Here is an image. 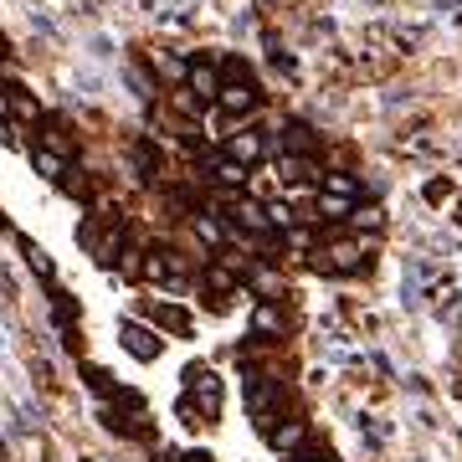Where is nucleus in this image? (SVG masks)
Instances as JSON below:
<instances>
[{
    "label": "nucleus",
    "instance_id": "13",
    "mask_svg": "<svg viewBox=\"0 0 462 462\" xmlns=\"http://www.w3.org/2000/svg\"><path fill=\"white\" fill-rule=\"evenodd\" d=\"M149 314H154V324H160V329H170V334H190V314H185V309H175V303H154Z\"/></svg>",
    "mask_w": 462,
    "mask_h": 462
},
{
    "label": "nucleus",
    "instance_id": "27",
    "mask_svg": "<svg viewBox=\"0 0 462 462\" xmlns=\"http://www.w3.org/2000/svg\"><path fill=\"white\" fill-rule=\"evenodd\" d=\"M0 51H5V36H0Z\"/></svg>",
    "mask_w": 462,
    "mask_h": 462
},
{
    "label": "nucleus",
    "instance_id": "5",
    "mask_svg": "<svg viewBox=\"0 0 462 462\" xmlns=\"http://www.w3.org/2000/svg\"><path fill=\"white\" fill-rule=\"evenodd\" d=\"M185 88H190V93H196L200 103H216L226 83H221V67L200 57V62H190V72H185Z\"/></svg>",
    "mask_w": 462,
    "mask_h": 462
},
{
    "label": "nucleus",
    "instance_id": "26",
    "mask_svg": "<svg viewBox=\"0 0 462 462\" xmlns=\"http://www.w3.org/2000/svg\"><path fill=\"white\" fill-rule=\"evenodd\" d=\"M5 118H11V98H5V93H0V124H5Z\"/></svg>",
    "mask_w": 462,
    "mask_h": 462
},
{
    "label": "nucleus",
    "instance_id": "24",
    "mask_svg": "<svg viewBox=\"0 0 462 462\" xmlns=\"http://www.w3.org/2000/svg\"><path fill=\"white\" fill-rule=\"evenodd\" d=\"M452 196V180H427V200H447Z\"/></svg>",
    "mask_w": 462,
    "mask_h": 462
},
{
    "label": "nucleus",
    "instance_id": "10",
    "mask_svg": "<svg viewBox=\"0 0 462 462\" xmlns=\"http://www.w3.org/2000/svg\"><path fill=\"white\" fill-rule=\"evenodd\" d=\"M319 190H329V196H345V200H360V196H365V180H355L349 170H329V175L319 180Z\"/></svg>",
    "mask_w": 462,
    "mask_h": 462
},
{
    "label": "nucleus",
    "instance_id": "3",
    "mask_svg": "<svg viewBox=\"0 0 462 462\" xmlns=\"http://www.w3.org/2000/svg\"><path fill=\"white\" fill-rule=\"evenodd\" d=\"M282 334H288V309L273 303V298H263V303L252 309V349L273 345V339H282Z\"/></svg>",
    "mask_w": 462,
    "mask_h": 462
},
{
    "label": "nucleus",
    "instance_id": "20",
    "mask_svg": "<svg viewBox=\"0 0 462 462\" xmlns=\"http://www.w3.org/2000/svg\"><path fill=\"white\" fill-rule=\"evenodd\" d=\"M196 231L211 242V247H221V242H226V231H221V221H216L211 211H196Z\"/></svg>",
    "mask_w": 462,
    "mask_h": 462
},
{
    "label": "nucleus",
    "instance_id": "17",
    "mask_svg": "<svg viewBox=\"0 0 462 462\" xmlns=\"http://www.w3.org/2000/svg\"><path fill=\"white\" fill-rule=\"evenodd\" d=\"M32 165L42 170L47 180H62V175H67V160H62V154H51V149H32Z\"/></svg>",
    "mask_w": 462,
    "mask_h": 462
},
{
    "label": "nucleus",
    "instance_id": "14",
    "mask_svg": "<svg viewBox=\"0 0 462 462\" xmlns=\"http://www.w3.org/2000/svg\"><path fill=\"white\" fill-rule=\"evenodd\" d=\"M42 149H51V154H72V134H67L62 118H47V129H42Z\"/></svg>",
    "mask_w": 462,
    "mask_h": 462
},
{
    "label": "nucleus",
    "instance_id": "22",
    "mask_svg": "<svg viewBox=\"0 0 462 462\" xmlns=\"http://www.w3.org/2000/svg\"><path fill=\"white\" fill-rule=\"evenodd\" d=\"M282 462H334V457L319 452V447H298V452H282Z\"/></svg>",
    "mask_w": 462,
    "mask_h": 462
},
{
    "label": "nucleus",
    "instance_id": "2",
    "mask_svg": "<svg viewBox=\"0 0 462 462\" xmlns=\"http://www.w3.org/2000/svg\"><path fill=\"white\" fill-rule=\"evenodd\" d=\"M118 345L129 349L139 365H154L160 355H165V339H160L154 329H144V324H134V319H124V324H118Z\"/></svg>",
    "mask_w": 462,
    "mask_h": 462
},
{
    "label": "nucleus",
    "instance_id": "6",
    "mask_svg": "<svg viewBox=\"0 0 462 462\" xmlns=\"http://www.w3.org/2000/svg\"><path fill=\"white\" fill-rule=\"evenodd\" d=\"M263 154H267L263 129H236V134H226V160H236V165H257Z\"/></svg>",
    "mask_w": 462,
    "mask_h": 462
},
{
    "label": "nucleus",
    "instance_id": "8",
    "mask_svg": "<svg viewBox=\"0 0 462 462\" xmlns=\"http://www.w3.org/2000/svg\"><path fill=\"white\" fill-rule=\"evenodd\" d=\"M282 154H309V160H314L319 154V144H324V139H319L314 129H309V124H282Z\"/></svg>",
    "mask_w": 462,
    "mask_h": 462
},
{
    "label": "nucleus",
    "instance_id": "21",
    "mask_svg": "<svg viewBox=\"0 0 462 462\" xmlns=\"http://www.w3.org/2000/svg\"><path fill=\"white\" fill-rule=\"evenodd\" d=\"M349 221H355L360 231H380V226H385V211H380V206H360Z\"/></svg>",
    "mask_w": 462,
    "mask_h": 462
},
{
    "label": "nucleus",
    "instance_id": "16",
    "mask_svg": "<svg viewBox=\"0 0 462 462\" xmlns=\"http://www.w3.org/2000/svg\"><path fill=\"white\" fill-rule=\"evenodd\" d=\"M21 252H26V267H32V273H36V278H57V267H51V257H47V252H42V247H36V242H32V236H21Z\"/></svg>",
    "mask_w": 462,
    "mask_h": 462
},
{
    "label": "nucleus",
    "instance_id": "4",
    "mask_svg": "<svg viewBox=\"0 0 462 462\" xmlns=\"http://www.w3.org/2000/svg\"><path fill=\"white\" fill-rule=\"evenodd\" d=\"M221 206H226V221H231V226L257 231V236H267V231H273V216H267L263 200H252V196H226Z\"/></svg>",
    "mask_w": 462,
    "mask_h": 462
},
{
    "label": "nucleus",
    "instance_id": "7",
    "mask_svg": "<svg viewBox=\"0 0 462 462\" xmlns=\"http://www.w3.org/2000/svg\"><path fill=\"white\" fill-rule=\"evenodd\" d=\"M216 108H221V114H257V108H263V93H257V88H242V83H226L221 98H216Z\"/></svg>",
    "mask_w": 462,
    "mask_h": 462
},
{
    "label": "nucleus",
    "instance_id": "11",
    "mask_svg": "<svg viewBox=\"0 0 462 462\" xmlns=\"http://www.w3.org/2000/svg\"><path fill=\"white\" fill-rule=\"evenodd\" d=\"M278 175L282 180H324L309 154H278Z\"/></svg>",
    "mask_w": 462,
    "mask_h": 462
},
{
    "label": "nucleus",
    "instance_id": "1",
    "mask_svg": "<svg viewBox=\"0 0 462 462\" xmlns=\"http://www.w3.org/2000/svg\"><path fill=\"white\" fill-rule=\"evenodd\" d=\"M185 396L206 411V421H216V411H221V380H216V370L190 365V370H185Z\"/></svg>",
    "mask_w": 462,
    "mask_h": 462
},
{
    "label": "nucleus",
    "instance_id": "9",
    "mask_svg": "<svg viewBox=\"0 0 462 462\" xmlns=\"http://www.w3.org/2000/svg\"><path fill=\"white\" fill-rule=\"evenodd\" d=\"M160 165H165L160 144H154V139H134V170H139L144 180H154V175H160Z\"/></svg>",
    "mask_w": 462,
    "mask_h": 462
},
{
    "label": "nucleus",
    "instance_id": "25",
    "mask_svg": "<svg viewBox=\"0 0 462 462\" xmlns=\"http://www.w3.org/2000/svg\"><path fill=\"white\" fill-rule=\"evenodd\" d=\"M180 462H216V457L206 452V447H190V452H180Z\"/></svg>",
    "mask_w": 462,
    "mask_h": 462
},
{
    "label": "nucleus",
    "instance_id": "23",
    "mask_svg": "<svg viewBox=\"0 0 462 462\" xmlns=\"http://www.w3.org/2000/svg\"><path fill=\"white\" fill-rule=\"evenodd\" d=\"M175 108H180V114H190V118H196V114H200V98H196V93H190V88H175Z\"/></svg>",
    "mask_w": 462,
    "mask_h": 462
},
{
    "label": "nucleus",
    "instance_id": "15",
    "mask_svg": "<svg viewBox=\"0 0 462 462\" xmlns=\"http://www.w3.org/2000/svg\"><path fill=\"white\" fill-rule=\"evenodd\" d=\"M78 314H83V309H78V298L72 293H51V319H57V329H72V324H78Z\"/></svg>",
    "mask_w": 462,
    "mask_h": 462
},
{
    "label": "nucleus",
    "instance_id": "18",
    "mask_svg": "<svg viewBox=\"0 0 462 462\" xmlns=\"http://www.w3.org/2000/svg\"><path fill=\"white\" fill-rule=\"evenodd\" d=\"M206 288L221 298V293H236V288H242V278H236L231 267H206Z\"/></svg>",
    "mask_w": 462,
    "mask_h": 462
},
{
    "label": "nucleus",
    "instance_id": "19",
    "mask_svg": "<svg viewBox=\"0 0 462 462\" xmlns=\"http://www.w3.org/2000/svg\"><path fill=\"white\" fill-rule=\"evenodd\" d=\"M83 375H88V385L98 391V396H118V385H114V375L103 370V365H83Z\"/></svg>",
    "mask_w": 462,
    "mask_h": 462
},
{
    "label": "nucleus",
    "instance_id": "12",
    "mask_svg": "<svg viewBox=\"0 0 462 462\" xmlns=\"http://www.w3.org/2000/svg\"><path fill=\"white\" fill-rule=\"evenodd\" d=\"M314 211L324 216V221H345V216L360 211V200H345V196H329V190H319V196H314Z\"/></svg>",
    "mask_w": 462,
    "mask_h": 462
}]
</instances>
